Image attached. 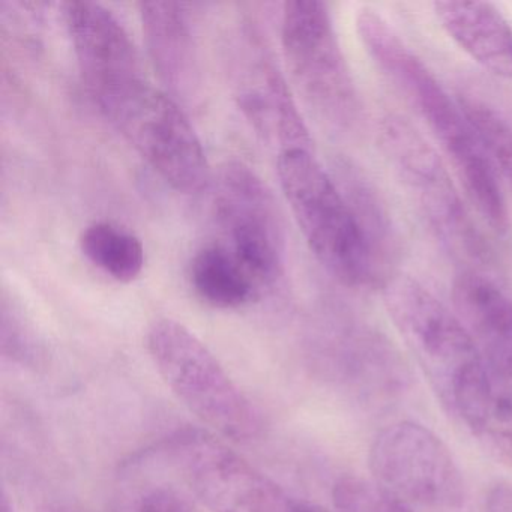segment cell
<instances>
[{
    "instance_id": "6da1fadb",
    "label": "cell",
    "mask_w": 512,
    "mask_h": 512,
    "mask_svg": "<svg viewBox=\"0 0 512 512\" xmlns=\"http://www.w3.org/2000/svg\"><path fill=\"white\" fill-rule=\"evenodd\" d=\"M355 26L365 52L404 95L452 161L476 211L494 232L505 233L509 212L499 173L458 100L449 97L430 68L379 11L361 8Z\"/></svg>"
},
{
    "instance_id": "7a4b0ae2",
    "label": "cell",
    "mask_w": 512,
    "mask_h": 512,
    "mask_svg": "<svg viewBox=\"0 0 512 512\" xmlns=\"http://www.w3.org/2000/svg\"><path fill=\"white\" fill-rule=\"evenodd\" d=\"M278 178L293 217L320 265L344 286L376 284L379 253L346 194L313 149L281 151Z\"/></svg>"
},
{
    "instance_id": "3957f363",
    "label": "cell",
    "mask_w": 512,
    "mask_h": 512,
    "mask_svg": "<svg viewBox=\"0 0 512 512\" xmlns=\"http://www.w3.org/2000/svg\"><path fill=\"white\" fill-rule=\"evenodd\" d=\"M383 302L398 334L415 356L440 401L460 418L478 391L482 358L455 311L406 274L383 278Z\"/></svg>"
},
{
    "instance_id": "277c9868",
    "label": "cell",
    "mask_w": 512,
    "mask_h": 512,
    "mask_svg": "<svg viewBox=\"0 0 512 512\" xmlns=\"http://www.w3.org/2000/svg\"><path fill=\"white\" fill-rule=\"evenodd\" d=\"M149 355L173 394L214 433L253 442L263 419L214 353L187 326L160 319L146 337Z\"/></svg>"
},
{
    "instance_id": "5b68a950",
    "label": "cell",
    "mask_w": 512,
    "mask_h": 512,
    "mask_svg": "<svg viewBox=\"0 0 512 512\" xmlns=\"http://www.w3.org/2000/svg\"><path fill=\"white\" fill-rule=\"evenodd\" d=\"M95 104L170 187L184 194L208 187L211 169L190 119L146 77L112 89Z\"/></svg>"
},
{
    "instance_id": "8992f818",
    "label": "cell",
    "mask_w": 512,
    "mask_h": 512,
    "mask_svg": "<svg viewBox=\"0 0 512 512\" xmlns=\"http://www.w3.org/2000/svg\"><path fill=\"white\" fill-rule=\"evenodd\" d=\"M377 143L442 247L464 269L481 271L490 250L433 145L400 115L379 122Z\"/></svg>"
},
{
    "instance_id": "52a82bcc",
    "label": "cell",
    "mask_w": 512,
    "mask_h": 512,
    "mask_svg": "<svg viewBox=\"0 0 512 512\" xmlns=\"http://www.w3.org/2000/svg\"><path fill=\"white\" fill-rule=\"evenodd\" d=\"M373 482L409 512H457L466 485L448 446L433 431L413 421L383 428L371 443Z\"/></svg>"
},
{
    "instance_id": "ba28073f",
    "label": "cell",
    "mask_w": 512,
    "mask_h": 512,
    "mask_svg": "<svg viewBox=\"0 0 512 512\" xmlns=\"http://www.w3.org/2000/svg\"><path fill=\"white\" fill-rule=\"evenodd\" d=\"M164 452L191 494L211 512H302L304 508L211 431H176Z\"/></svg>"
},
{
    "instance_id": "9c48e42d",
    "label": "cell",
    "mask_w": 512,
    "mask_h": 512,
    "mask_svg": "<svg viewBox=\"0 0 512 512\" xmlns=\"http://www.w3.org/2000/svg\"><path fill=\"white\" fill-rule=\"evenodd\" d=\"M281 44L290 71L313 109L334 127H352L359 116L358 92L326 4L286 2Z\"/></svg>"
},
{
    "instance_id": "30bf717a",
    "label": "cell",
    "mask_w": 512,
    "mask_h": 512,
    "mask_svg": "<svg viewBox=\"0 0 512 512\" xmlns=\"http://www.w3.org/2000/svg\"><path fill=\"white\" fill-rule=\"evenodd\" d=\"M215 215L224 248L235 257L257 289L271 287L284 271L283 224L274 197L262 179L241 163L221 170Z\"/></svg>"
},
{
    "instance_id": "8fae6325",
    "label": "cell",
    "mask_w": 512,
    "mask_h": 512,
    "mask_svg": "<svg viewBox=\"0 0 512 512\" xmlns=\"http://www.w3.org/2000/svg\"><path fill=\"white\" fill-rule=\"evenodd\" d=\"M64 17L94 103L112 89L145 77L133 40L112 11L95 2L74 0L64 5Z\"/></svg>"
},
{
    "instance_id": "7c38bea8",
    "label": "cell",
    "mask_w": 512,
    "mask_h": 512,
    "mask_svg": "<svg viewBox=\"0 0 512 512\" xmlns=\"http://www.w3.org/2000/svg\"><path fill=\"white\" fill-rule=\"evenodd\" d=\"M454 311L478 347L488 370L512 373V298L476 269H463L452 283Z\"/></svg>"
},
{
    "instance_id": "4fadbf2b",
    "label": "cell",
    "mask_w": 512,
    "mask_h": 512,
    "mask_svg": "<svg viewBox=\"0 0 512 512\" xmlns=\"http://www.w3.org/2000/svg\"><path fill=\"white\" fill-rule=\"evenodd\" d=\"M433 11L440 28L472 61L512 80V25L496 5L446 0L436 2Z\"/></svg>"
},
{
    "instance_id": "5bb4252c",
    "label": "cell",
    "mask_w": 512,
    "mask_h": 512,
    "mask_svg": "<svg viewBox=\"0 0 512 512\" xmlns=\"http://www.w3.org/2000/svg\"><path fill=\"white\" fill-rule=\"evenodd\" d=\"M140 20L155 71L175 94L193 91L197 58L190 22L176 2H142Z\"/></svg>"
},
{
    "instance_id": "9a60e30c",
    "label": "cell",
    "mask_w": 512,
    "mask_h": 512,
    "mask_svg": "<svg viewBox=\"0 0 512 512\" xmlns=\"http://www.w3.org/2000/svg\"><path fill=\"white\" fill-rule=\"evenodd\" d=\"M482 368L475 400L460 421L491 457L512 466V373Z\"/></svg>"
},
{
    "instance_id": "2e32d148",
    "label": "cell",
    "mask_w": 512,
    "mask_h": 512,
    "mask_svg": "<svg viewBox=\"0 0 512 512\" xmlns=\"http://www.w3.org/2000/svg\"><path fill=\"white\" fill-rule=\"evenodd\" d=\"M190 278L202 301L223 310L244 307L260 293L235 257L220 244L197 251L191 262Z\"/></svg>"
},
{
    "instance_id": "e0dca14e",
    "label": "cell",
    "mask_w": 512,
    "mask_h": 512,
    "mask_svg": "<svg viewBox=\"0 0 512 512\" xmlns=\"http://www.w3.org/2000/svg\"><path fill=\"white\" fill-rule=\"evenodd\" d=\"M80 250L86 259L119 283L139 278L145 266V248L134 233L116 224H91L80 235Z\"/></svg>"
},
{
    "instance_id": "ac0fdd59",
    "label": "cell",
    "mask_w": 512,
    "mask_h": 512,
    "mask_svg": "<svg viewBox=\"0 0 512 512\" xmlns=\"http://www.w3.org/2000/svg\"><path fill=\"white\" fill-rule=\"evenodd\" d=\"M494 169L512 185V115L478 95L458 97Z\"/></svg>"
},
{
    "instance_id": "d6986e66",
    "label": "cell",
    "mask_w": 512,
    "mask_h": 512,
    "mask_svg": "<svg viewBox=\"0 0 512 512\" xmlns=\"http://www.w3.org/2000/svg\"><path fill=\"white\" fill-rule=\"evenodd\" d=\"M193 497L170 482H149L128 493L119 512H196Z\"/></svg>"
},
{
    "instance_id": "ffe728a7",
    "label": "cell",
    "mask_w": 512,
    "mask_h": 512,
    "mask_svg": "<svg viewBox=\"0 0 512 512\" xmlns=\"http://www.w3.org/2000/svg\"><path fill=\"white\" fill-rule=\"evenodd\" d=\"M332 496L338 512H409L386 496L374 482L355 476L341 478Z\"/></svg>"
},
{
    "instance_id": "44dd1931",
    "label": "cell",
    "mask_w": 512,
    "mask_h": 512,
    "mask_svg": "<svg viewBox=\"0 0 512 512\" xmlns=\"http://www.w3.org/2000/svg\"><path fill=\"white\" fill-rule=\"evenodd\" d=\"M2 352L5 358L22 365H37L40 362V349L32 338L31 332L10 314L7 308L2 311Z\"/></svg>"
},
{
    "instance_id": "7402d4cb",
    "label": "cell",
    "mask_w": 512,
    "mask_h": 512,
    "mask_svg": "<svg viewBox=\"0 0 512 512\" xmlns=\"http://www.w3.org/2000/svg\"><path fill=\"white\" fill-rule=\"evenodd\" d=\"M484 512H512V485H494L485 499Z\"/></svg>"
},
{
    "instance_id": "603a6c76",
    "label": "cell",
    "mask_w": 512,
    "mask_h": 512,
    "mask_svg": "<svg viewBox=\"0 0 512 512\" xmlns=\"http://www.w3.org/2000/svg\"><path fill=\"white\" fill-rule=\"evenodd\" d=\"M0 512H16L13 508V503L8 499L7 494L4 493L2 496V505H0Z\"/></svg>"
},
{
    "instance_id": "cb8c5ba5",
    "label": "cell",
    "mask_w": 512,
    "mask_h": 512,
    "mask_svg": "<svg viewBox=\"0 0 512 512\" xmlns=\"http://www.w3.org/2000/svg\"><path fill=\"white\" fill-rule=\"evenodd\" d=\"M302 512H331V511H328V509H325V508H320V506L304 505V508H302Z\"/></svg>"
},
{
    "instance_id": "d4e9b609",
    "label": "cell",
    "mask_w": 512,
    "mask_h": 512,
    "mask_svg": "<svg viewBox=\"0 0 512 512\" xmlns=\"http://www.w3.org/2000/svg\"><path fill=\"white\" fill-rule=\"evenodd\" d=\"M46 512H79V511H74V509L62 508V506H58V508L47 509Z\"/></svg>"
}]
</instances>
